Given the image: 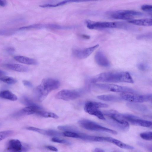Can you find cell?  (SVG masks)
<instances>
[{
    "mask_svg": "<svg viewBox=\"0 0 152 152\" xmlns=\"http://www.w3.org/2000/svg\"><path fill=\"white\" fill-rule=\"evenodd\" d=\"M90 83H133V80L129 73L126 72H109L100 73L92 78Z\"/></svg>",
    "mask_w": 152,
    "mask_h": 152,
    "instance_id": "cell-1",
    "label": "cell"
},
{
    "mask_svg": "<svg viewBox=\"0 0 152 152\" xmlns=\"http://www.w3.org/2000/svg\"><path fill=\"white\" fill-rule=\"evenodd\" d=\"M60 85L57 80L52 78L44 79L36 90L37 99L40 102L43 101L51 92L58 89Z\"/></svg>",
    "mask_w": 152,
    "mask_h": 152,
    "instance_id": "cell-2",
    "label": "cell"
},
{
    "mask_svg": "<svg viewBox=\"0 0 152 152\" xmlns=\"http://www.w3.org/2000/svg\"><path fill=\"white\" fill-rule=\"evenodd\" d=\"M108 105L106 104L100 102L89 101L85 105L84 110L89 114L94 116L102 120H106V118L103 113L100 111V108H107Z\"/></svg>",
    "mask_w": 152,
    "mask_h": 152,
    "instance_id": "cell-3",
    "label": "cell"
},
{
    "mask_svg": "<svg viewBox=\"0 0 152 152\" xmlns=\"http://www.w3.org/2000/svg\"><path fill=\"white\" fill-rule=\"evenodd\" d=\"M86 23L87 28L90 29L106 28H121L127 29V26L124 23L110 22H95L87 20Z\"/></svg>",
    "mask_w": 152,
    "mask_h": 152,
    "instance_id": "cell-4",
    "label": "cell"
},
{
    "mask_svg": "<svg viewBox=\"0 0 152 152\" xmlns=\"http://www.w3.org/2000/svg\"><path fill=\"white\" fill-rule=\"evenodd\" d=\"M78 123L82 127L88 130L104 132L114 135H117V133L115 131L103 127L90 120H81L78 122Z\"/></svg>",
    "mask_w": 152,
    "mask_h": 152,
    "instance_id": "cell-5",
    "label": "cell"
},
{
    "mask_svg": "<svg viewBox=\"0 0 152 152\" xmlns=\"http://www.w3.org/2000/svg\"><path fill=\"white\" fill-rule=\"evenodd\" d=\"M93 86L101 90L116 93H135L136 91L127 87L109 84H95Z\"/></svg>",
    "mask_w": 152,
    "mask_h": 152,
    "instance_id": "cell-6",
    "label": "cell"
},
{
    "mask_svg": "<svg viewBox=\"0 0 152 152\" xmlns=\"http://www.w3.org/2000/svg\"><path fill=\"white\" fill-rule=\"evenodd\" d=\"M120 119L125 120L132 124L146 127H151L152 126L151 121L142 119L130 114H120Z\"/></svg>",
    "mask_w": 152,
    "mask_h": 152,
    "instance_id": "cell-7",
    "label": "cell"
},
{
    "mask_svg": "<svg viewBox=\"0 0 152 152\" xmlns=\"http://www.w3.org/2000/svg\"><path fill=\"white\" fill-rule=\"evenodd\" d=\"M122 100L129 102L142 103L151 101L152 94L137 95L131 93H122L120 96Z\"/></svg>",
    "mask_w": 152,
    "mask_h": 152,
    "instance_id": "cell-8",
    "label": "cell"
},
{
    "mask_svg": "<svg viewBox=\"0 0 152 152\" xmlns=\"http://www.w3.org/2000/svg\"><path fill=\"white\" fill-rule=\"evenodd\" d=\"M29 149V147L22 144L18 140L12 139L7 143L6 150L8 152H26Z\"/></svg>",
    "mask_w": 152,
    "mask_h": 152,
    "instance_id": "cell-9",
    "label": "cell"
},
{
    "mask_svg": "<svg viewBox=\"0 0 152 152\" xmlns=\"http://www.w3.org/2000/svg\"><path fill=\"white\" fill-rule=\"evenodd\" d=\"M106 117H107L108 122L114 127L123 132H126L129 130L130 124L127 122L111 116Z\"/></svg>",
    "mask_w": 152,
    "mask_h": 152,
    "instance_id": "cell-10",
    "label": "cell"
},
{
    "mask_svg": "<svg viewBox=\"0 0 152 152\" xmlns=\"http://www.w3.org/2000/svg\"><path fill=\"white\" fill-rule=\"evenodd\" d=\"M80 95V93L77 91L64 90L58 93L56 96L57 99L69 101L77 99Z\"/></svg>",
    "mask_w": 152,
    "mask_h": 152,
    "instance_id": "cell-11",
    "label": "cell"
},
{
    "mask_svg": "<svg viewBox=\"0 0 152 152\" xmlns=\"http://www.w3.org/2000/svg\"><path fill=\"white\" fill-rule=\"evenodd\" d=\"M99 46L98 44L93 46L81 49L74 48L72 50V55L76 58L80 59H85L89 56Z\"/></svg>",
    "mask_w": 152,
    "mask_h": 152,
    "instance_id": "cell-12",
    "label": "cell"
},
{
    "mask_svg": "<svg viewBox=\"0 0 152 152\" xmlns=\"http://www.w3.org/2000/svg\"><path fill=\"white\" fill-rule=\"evenodd\" d=\"M42 109L39 106H28L24 108L15 114L16 117H21L23 116L29 115L33 114H38Z\"/></svg>",
    "mask_w": 152,
    "mask_h": 152,
    "instance_id": "cell-13",
    "label": "cell"
},
{
    "mask_svg": "<svg viewBox=\"0 0 152 152\" xmlns=\"http://www.w3.org/2000/svg\"><path fill=\"white\" fill-rule=\"evenodd\" d=\"M95 58L96 62L100 66L104 67L110 66L109 61L102 52L98 51L96 54Z\"/></svg>",
    "mask_w": 152,
    "mask_h": 152,
    "instance_id": "cell-14",
    "label": "cell"
},
{
    "mask_svg": "<svg viewBox=\"0 0 152 152\" xmlns=\"http://www.w3.org/2000/svg\"><path fill=\"white\" fill-rule=\"evenodd\" d=\"M28 130L38 132L41 134L51 136H59L62 135V133L57 131L51 130H44L33 127H29L27 128Z\"/></svg>",
    "mask_w": 152,
    "mask_h": 152,
    "instance_id": "cell-15",
    "label": "cell"
},
{
    "mask_svg": "<svg viewBox=\"0 0 152 152\" xmlns=\"http://www.w3.org/2000/svg\"><path fill=\"white\" fill-rule=\"evenodd\" d=\"M127 106L130 109L137 112L145 113L148 111V109L145 105L137 103L129 102L127 103Z\"/></svg>",
    "mask_w": 152,
    "mask_h": 152,
    "instance_id": "cell-16",
    "label": "cell"
},
{
    "mask_svg": "<svg viewBox=\"0 0 152 152\" xmlns=\"http://www.w3.org/2000/svg\"><path fill=\"white\" fill-rule=\"evenodd\" d=\"M89 1H79V0H66L59 2L55 4H47L39 6L40 7L42 8H50L59 7L64 5L67 4L73 3H81L83 2H86Z\"/></svg>",
    "mask_w": 152,
    "mask_h": 152,
    "instance_id": "cell-17",
    "label": "cell"
},
{
    "mask_svg": "<svg viewBox=\"0 0 152 152\" xmlns=\"http://www.w3.org/2000/svg\"><path fill=\"white\" fill-rule=\"evenodd\" d=\"M14 59L20 63L28 65H36L38 63L35 59L22 56H15Z\"/></svg>",
    "mask_w": 152,
    "mask_h": 152,
    "instance_id": "cell-18",
    "label": "cell"
},
{
    "mask_svg": "<svg viewBox=\"0 0 152 152\" xmlns=\"http://www.w3.org/2000/svg\"><path fill=\"white\" fill-rule=\"evenodd\" d=\"M106 142L112 143L123 149L128 150H132L134 149L133 146L127 144L119 140L112 138L107 137Z\"/></svg>",
    "mask_w": 152,
    "mask_h": 152,
    "instance_id": "cell-19",
    "label": "cell"
},
{
    "mask_svg": "<svg viewBox=\"0 0 152 152\" xmlns=\"http://www.w3.org/2000/svg\"><path fill=\"white\" fill-rule=\"evenodd\" d=\"M5 66L9 69L20 72H27L29 70L28 67L19 64H7Z\"/></svg>",
    "mask_w": 152,
    "mask_h": 152,
    "instance_id": "cell-20",
    "label": "cell"
},
{
    "mask_svg": "<svg viewBox=\"0 0 152 152\" xmlns=\"http://www.w3.org/2000/svg\"><path fill=\"white\" fill-rule=\"evenodd\" d=\"M128 22L133 25L140 26H152V19L147 18L130 20Z\"/></svg>",
    "mask_w": 152,
    "mask_h": 152,
    "instance_id": "cell-21",
    "label": "cell"
},
{
    "mask_svg": "<svg viewBox=\"0 0 152 152\" xmlns=\"http://www.w3.org/2000/svg\"><path fill=\"white\" fill-rule=\"evenodd\" d=\"M97 98L101 100L107 102H117L122 100L120 97L112 95L99 96Z\"/></svg>",
    "mask_w": 152,
    "mask_h": 152,
    "instance_id": "cell-22",
    "label": "cell"
},
{
    "mask_svg": "<svg viewBox=\"0 0 152 152\" xmlns=\"http://www.w3.org/2000/svg\"><path fill=\"white\" fill-rule=\"evenodd\" d=\"M0 98L12 101L17 100V96L9 90H4L0 92Z\"/></svg>",
    "mask_w": 152,
    "mask_h": 152,
    "instance_id": "cell-23",
    "label": "cell"
},
{
    "mask_svg": "<svg viewBox=\"0 0 152 152\" xmlns=\"http://www.w3.org/2000/svg\"><path fill=\"white\" fill-rule=\"evenodd\" d=\"M111 17L114 19L124 20H132L134 18L133 17L117 13L116 12H114L111 15Z\"/></svg>",
    "mask_w": 152,
    "mask_h": 152,
    "instance_id": "cell-24",
    "label": "cell"
},
{
    "mask_svg": "<svg viewBox=\"0 0 152 152\" xmlns=\"http://www.w3.org/2000/svg\"><path fill=\"white\" fill-rule=\"evenodd\" d=\"M46 24H35L28 26L20 28H19L20 30H28L32 29H46Z\"/></svg>",
    "mask_w": 152,
    "mask_h": 152,
    "instance_id": "cell-25",
    "label": "cell"
},
{
    "mask_svg": "<svg viewBox=\"0 0 152 152\" xmlns=\"http://www.w3.org/2000/svg\"><path fill=\"white\" fill-rule=\"evenodd\" d=\"M45 118H51L55 119L59 118V117L54 113L46 112L43 110H41L37 115Z\"/></svg>",
    "mask_w": 152,
    "mask_h": 152,
    "instance_id": "cell-26",
    "label": "cell"
},
{
    "mask_svg": "<svg viewBox=\"0 0 152 152\" xmlns=\"http://www.w3.org/2000/svg\"><path fill=\"white\" fill-rule=\"evenodd\" d=\"M116 12L132 16H141L143 15V14L140 12L132 10H122L118 11Z\"/></svg>",
    "mask_w": 152,
    "mask_h": 152,
    "instance_id": "cell-27",
    "label": "cell"
},
{
    "mask_svg": "<svg viewBox=\"0 0 152 152\" xmlns=\"http://www.w3.org/2000/svg\"><path fill=\"white\" fill-rule=\"evenodd\" d=\"M58 128L60 130L64 132H78V130L75 127L70 126H59Z\"/></svg>",
    "mask_w": 152,
    "mask_h": 152,
    "instance_id": "cell-28",
    "label": "cell"
},
{
    "mask_svg": "<svg viewBox=\"0 0 152 152\" xmlns=\"http://www.w3.org/2000/svg\"><path fill=\"white\" fill-rule=\"evenodd\" d=\"M0 80L9 85H14L17 83L16 79L6 76L0 78Z\"/></svg>",
    "mask_w": 152,
    "mask_h": 152,
    "instance_id": "cell-29",
    "label": "cell"
},
{
    "mask_svg": "<svg viewBox=\"0 0 152 152\" xmlns=\"http://www.w3.org/2000/svg\"><path fill=\"white\" fill-rule=\"evenodd\" d=\"M21 101L22 104L27 106V107L35 106L37 105L34 103L28 97L26 96H24L22 98Z\"/></svg>",
    "mask_w": 152,
    "mask_h": 152,
    "instance_id": "cell-30",
    "label": "cell"
},
{
    "mask_svg": "<svg viewBox=\"0 0 152 152\" xmlns=\"http://www.w3.org/2000/svg\"><path fill=\"white\" fill-rule=\"evenodd\" d=\"M13 133V131L11 130L0 132V141L10 136Z\"/></svg>",
    "mask_w": 152,
    "mask_h": 152,
    "instance_id": "cell-31",
    "label": "cell"
},
{
    "mask_svg": "<svg viewBox=\"0 0 152 152\" xmlns=\"http://www.w3.org/2000/svg\"><path fill=\"white\" fill-rule=\"evenodd\" d=\"M140 136L144 140H152V132H143L140 134Z\"/></svg>",
    "mask_w": 152,
    "mask_h": 152,
    "instance_id": "cell-32",
    "label": "cell"
},
{
    "mask_svg": "<svg viewBox=\"0 0 152 152\" xmlns=\"http://www.w3.org/2000/svg\"><path fill=\"white\" fill-rule=\"evenodd\" d=\"M62 135L68 137L79 138V132H64L62 133Z\"/></svg>",
    "mask_w": 152,
    "mask_h": 152,
    "instance_id": "cell-33",
    "label": "cell"
},
{
    "mask_svg": "<svg viewBox=\"0 0 152 152\" xmlns=\"http://www.w3.org/2000/svg\"><path fill=\"white\" fill-rule=\"evenodd\" d=\"M152 38V33H149L140 35L138 36L137 38L138 40L150 39Z\"/></svg>",
    "mask_w": 152,
    "mask_h": 152,
    "instance_id": "cell-34",
    "label": "cell"
},
{
    "mask_svg": "<svg viewBox=\"0 0 152 152\" xmlns=\"http://www.w3.org/2000/svg\"><path fill=\"white\" fill-rule=\"evenodd\" d=\"M141 9L144 11L151 13L152 6L151 5H144L142 6Z\"/></svg>",
    "mask_w": 152,
    "mask_h": 152,
    "instance_id": "cell-35",
    "label": "cell"
},
{
    "mask_svg": "<svg viewBox=\"0 0 152 152\" xmlns=\"http://www.w3.org/2000/svg\"><path fill=\"white\" fill-rule=\"evenodd\" d=\"M137 66L139 69L142 71L146 70L148 68L147 65L143 63H138Z\"/></svg>",
    "mask_w": 152,
    "mask_h": 152,
    "instance_id": "cell-36",
    "label": "cell"
},
{
    "mask_svg": "<svg viewBox=\"0 0 152 152\" xmlns=\"http://www.w3.org/2000/svg\"><path fill=\"white\" fill-rule=\"evenodd\" d=\"M14 33L12 31L2 30H0V35H12Z\"/></svg>",
    "mask_w": 152,
    "mask_h": 152,
    "instance_id": "cell-37",
    "label": "cell"
},
{
    "mask_svg": "<svg viewBox=\"0 0 152 152\" xmlns=\"http://www.w3.org/2000/svg\"><path fill=\"white\" fill-rule=\"evenodd\" d=\"M51 140L53 142L57 143H67V142L66 140L60 139L59 138L56 137L52 138L51 139Z\"/></svg>",
    "mask_w": 152,
    "mask_h": 152,
    "instance_id": "cell-38",
    "label": "cell"
},
{
    "mask_svg": "<svg viewBox=\"0 0 152 152\" xmlns=\"http://www.w3.org/2000/svg\"><path fill=\"white\" fill-rule=\"evenodd\" d=\"M23 83L24 86L28 88H32L33 87L32 84L30 82L26 80H24L22 81Z\"/></svg>",
    "mask_w": 152,
    "mask_h": 152,
    "instance_id": "cell-39",
    "label": "cell"
},
{
    "mask_svg": "<svg viewBox=\"0 0 152 152\" xmlns=\"http://www.w3.org/2000/svg\"><path fill=\"white\" fill-rule=\"evenodd\" d=\"M46 147L47 149L52 151L56 152L58 151L57 149L56 148L53 146L48 145L46 146Z\"/></svg>",
    "mask_w": 152,
    "mask_h": 152,
    "instance_id": "cell-40",
    "label": "cell"
},
{
    "mask_svg": "<svg viewBox=\"0 0 152 152\" xmlns=\"http://www.w3.org/2000/svg\"><path fill=\"white\" fill-rule=\"evenodd\" d=\"M7 51L8 53L10 54H12L14 52L15 49L14 48L10 47L7 48Z\"/></svg>",
    "mask_w": 152,
    "mask_h": 152,
    "instance_id": "cell-41",
    "label": "cell"
},
{
    "mask_svg": "<svg viewBox=\"0 0 152 152\" xmlns=\"http://www.w3.org/2000/svg\"><path fill=\"white\" fill-rule=\"evenodd\" d=\"M7 5V2L6 1L0 0V6L5 7Z\"/></svg>",
    "mask_w": 152,
    "mask_h": 152,
    "instance_id": "cell-42",
    "label": "cell"
},
{
    "mask_svg": "<svg viewBox=\"0 0 152 152\" xmlns=\"http://www.w3.org/2000/svg\"><path fill=\"white\" fill-rule=\"evenodd\" d=\"M94 152H105V151L103 149L101 148H96L94 150Z\"/></svg>",
    "mask_w": 152,
    "mask_h": 152,
    "instance_id": "cell-43",
    "label": "cell"
},
{
    "mask_svg": "<svg viewBox=\"0 0 152 152\" xmlns=\"http://www.w3.org/2000/svg\"><path fill=\"white\" fill-rule=\"evenodd\" d=\"M6 74V73L4 71L0 70V78L4 76Z\"/></svg>",
    "mask_w": 152,
    "mask_h": 152,
    "instance_id": "cell-44",
    "label": "cell"
},
{
    "mask_svg": "<svg viewBox=\"0 0 152 152\" xmlns=\"http://www.w3.org/2000/svg\"><path fill=\"white\" fill-rule=\"evenodd\" d=\"M83 38H90V36L87 35H84L82 36Z\"/></svg>",
    "mask_w": 152,
    "mask_h": 152,
    "instance_id": "cell-45",
    "label": "cell"
},
{
    "mask_svg": "<svg viewBox=\"0 0 152 152\" xmlns=\"http://www.w3.org/2000/svg\"></svg>",
    "mask_w": 152,
    "mask_h": 152,
    "instance_id": "cell-46",
    "label": "cell"
},
{
    "mask_svg": "<svg viewBox=\"0 0 152 152\" xmlns=\"http://www.w3.org/2000/svg\"></svg>",
    "mask_w": 152,
    "mask_h": 152,
    "instance_id": "cell-47",
    "label": "cell"
}]
</instances>
